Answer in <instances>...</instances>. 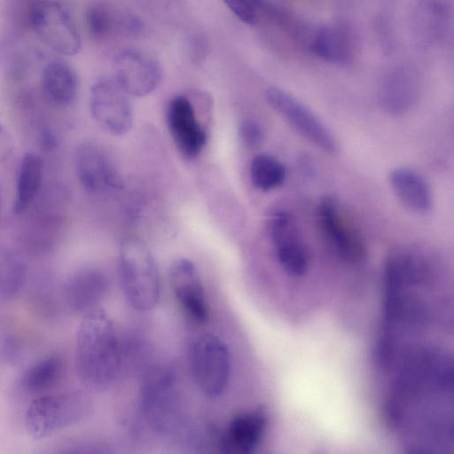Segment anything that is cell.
Wrapping results in <instances>:
<instances>
[{
    "label": "cell",
    "instance_id": "1",
    "mask_svg": "<svg viewBox=\"0 0 454 454\" xmlns=\"http://www.w3.org/2000/svg\"><path fill=\"white\" fill-rule=\"evenodd\" d=\"M82 316L74 345L75 373L85 388L104 390L114 382L120 367L115 326L100 308Z\"/></svg>",
    "mask_w": 454,
    "mask_h": 454
},
{
    "label": "cell",
    "instance_id": "2",
    "mask_svg": "<svg viewBox=\"0 0 454 454\" xmlns=\"http://www.w3.org/2000/svg\"><path fill=\"white\" fill-rule=\"evenodd\" d=\"M119 272L129 304L137 311L152 309L160 296V277L155 261L137 238L122 239L119 249Z\"/></svg>",
    "mask_w": 454,
    "mask_h": 454
},
{
    "label": "cell",
    "instance_id": "3",
    "mask_svg": "<svg viewBox=\"0 0 454 454\" xmlns=\"http://www.w3.org/2000/svg\"><path fill=\"white\" fill-rule=\"evenodd\" d=\"M93 407L92 399L83 391L43 395L27 407L25 428L32 439L42 440L83 421Z\"/></svg>",
    "mask_w": 454,
    "mask_h": 454
},
{
    "label": "cell",
    "instance_id": "4",
    "mask_svg": "<svg viewBox=\"0 0 454 454\" xmlns=\"http://www.w3.org/2000/svg\"><path fill=\"white\" fill-rule=\"evenodd\" d=\"M191 367L193 380L204 395L209 397L221 395L230 379L231 360L227 345L214 333L201 334L192 347Z\"/></svg>",
    "mask_w": 454,
    "mask_h": 454
},
{
    "label": "cell",
    "instance_id": "5",
    "mask_svg": "<svg viewBox=\"0 0 454 454\" xmlns=\"http://www.w3.org/2000/svg\"><path fill=\"white\" fill-rule=\"evenodd\" d=\"M30 21L38 37L54 51L66 56L79 53L82 41L68 12L57 0H35Z\"/></svg>",
    "mask_w": 454,
    "mask_h": 454
},
{
    "label": "cell",
    "instance_id": "6",
    "mask_svg": "<svg viewBox=\"0 0 454 454\" xmlns=\"http://www.w3.org/2000/svg\"><path fill=\"white\" fill-rule=\"evenodd\" d=\"M142 407L157 431L170 432L177 427L181 406L176 378L170 370L159 368L147 377L142 390Z\"/></svg>",
    "mask_w": 454,
    "mask_h": 454
},
{
    "label": "cell",
    "instance_id": "7",
    "mask_svg": "<svg viewBox=\"0 0 454 454\" xmlns=\"http://www.w3.org/2000/svg\"><path fill=\"white\" fill-rule=\"evenodd\" d=\"M265 98L289 124L317 147L331 154L338 152V143L331 131L296 98L276 86L266 88Z\"/></svg>",
    "mask_w": 454,
    "mask_h": 454
},
{
    "label": "cell",
    "instance_id": "8",
    "mask_svg": "<svg viewBox=\"0 0 454 454\" xmlns=\"http://www.w3.org/2000/svg\"><path fill=\"white\" fill-rule=\"evenodd\" d=\"M128 95L112 78H102L90 88V108L97 123L113 135H123L132 126V109Z\"/></svg>",
    "mask_w": 454,
    "mask_h": 454
},
{
    "label": "cell",
    "instance_id": "9",
    "mask_svg": "<svg viewBox=\"0 0 454 454\" xmlns=\"http://www.w3.org/2000/svg\"><path fill=\"white\" fill-rule=\"evenodd\" d=\"M114 79L129 96L144 97L153 91L162 77L157 60L140 51L123 50L113 61Z\"/></svg>",
    "mask_w": 454,
    "mask_h": 454
},
{
    "label": "cell",
    "instance_id": "10",
    "mask_svg": "<svg viewBox=\"0 0 454 454\" xmlns=\"http://www.w3.org/2000/svg\"><path fill=\"white\" fill-rule=\"evenodd\" d=\"M270 233L282 268L291 275H303L309 254L295 218L286 211L275 212L270 217Z\"/></svg>",
    "mask_w": 454,
    "mask_h": 454
},
{
    "label": "cell",
    "instance_id": "11",
    "mask_svg": "<svg viewBox=\"0 0 454 454\" xmlns=\"http://www.w3.org/2000/svg\"><path fill=\"white\" fill-rule=\"evenodd\" d=\"M318 217L325 237L341 257L348 262H358L364 257L365 245L361 233L333 197L326 196L321 200Z\"/></svg>",
    "mask_w": 454,
    "mask_h": 454
},
{
    "label": "cell",
    "instance_id": "12",
    "mask_svg": "<svg viewBox=\"0 0 454 454\" xmlns=\"http://www.w3.org/2000/svg\"><path fill=\"white\" fill-rule=\"evenodd\" d=\"M167 123L179 153L185 159L196 158L206 145L207 136L187 98L177 96L169 101Z\"/></svg>",
    "mask_w": 454,
    "mask_h": 454
},
{
    "label": "cell",
    "instance_id": "13",
    "mask_svg": "<svg viewBox=\"0 0 454 454\" xmlns=\"http://www.w3.org/2000/svg\"><path fill=\"white\" fill-rule=\"evenodd\" d=\"M75 174L82 187L90 193H106L117 187V176L110 159L96 144L83 142L74 154Z\"/></svg>",
    "mask_w": 454,
    "mask_h": 454
},
{
    "label": "cell",
    "instance_id": "14",
    "mask_svg": "<svg viewBox=\"0 0 454 454\" xmlns=\"http://www.w3.org/2000/svg\"><path fill=\"white\" fill-rule=\"evenodd\" d=\"M168 278L174 295L184 312L198 323L207 321L206 296L194 264L184 258L175 260L169 267Z\"/></svg>",
    "mask_w": 454,
    "mask_h": 454
},
{
    "label": "cell",
    "instance_id": "15",
    "mask_svg": "<svg viewBox=\"0 0 454 454\" xmlns=\"http://www.w3.org/2000/svg\"><path fill=\"white\" fill-rule=\"evenodd\" d=\"M108 289V278L104 272L95 268H84L72 273L66 279L62 298L71 312L83 315L98 308Z\"/></svg>",
    "mask_w": 454,
    "mask_h": 454
},
{
    "label": "cell",
    "instance_id": "16",
    "mask_svg": "<svg viewBox=\"0 0 454 454\" xmlns=\"http://www.w3.org/2000/svg\"><path fill=\"white\" fill-rule=\"evenodd\" d=\"M267 417L261 410L240 413L229 423L222 439L224 452H252L262 440L267 428Z\"/></svg>",
    "mask_w": 454,
    "mask_h": 454
},
{
    "label": "cell",
    "instance_id": "17",
    "mask_svg": "<svg viewBox=\"0 0 454 454\" xmlns=\"http://www.w3.org/2000/svg\"><path fill=\"white\" fill-rule=\"evenodd\" d=\"M388 180L395 194L407 208L419 214L431 210L432 192L419 172L407 167L395 168L389 173Z\"/></svg>",
    "mask_w": 454,
    "mask_h": 454
},
{
    "label": "cell",
    "instance_id": "18",
    "mask_svg": "<svg viewBox=\"0 0 454 454\" xmlns=\"http://www.w3.org/2000/svg\"><path fill=\"white\" fill-rule=\"evenodd\" d=\"M419 82L415 74L404 68L389 72L382 80L380 99L382 107L392 114H402L416 102Z\"/></svg>",
    "mask_w": 454,
    "mask_h": 454
},
{
    "label": "cell",
    "instance_id": "19",
    "mask_svg": "<svg viewBox=\"0 0 454 454\" xmlns=\"http://www.w3.org/2000/svg\"><path fill=\"white\" fill-rule=\"evenodd\" d=\"M42 90L46 98L56 106L71 104L77 93L78 81L73 68L67 63L54 60L48 63L41 76Z\"/></svg>",
    "mask_w": 454,
    "mask_h": 454
},
{
    "label": "cell",
    "instance_id": "20",
    "mask_svg": "<svg viewBox=\"0 0 454 454\" xmlns=\"http://www.w3.org/2000/svg\"><path fill=\"white\" fill-rule=\"evenodd\" d=\"M310 49L316 56L332 64L344 65L353 57L350 36L336 26L318 29L312 37Z\"/></svg>",
    "mask_w": 454,
    "mask_h": 454
},
{
    "label": "cell",
    "instance_id": "21",
    "mask_svg": "<svg viewBox=\"0 0 454 454\" xmlns=\"http://www.w3.org/2000/svg\"><path fill=\"white\" fill-rule=\"evenodd\" d=\"M43 177V162L41 158L32 153L23 157L19 175L13 211L15 214L23 213L31 204L41 186Z\"/></svg>",
    "mask_w": 454,
    "mask_h": 454
},
{
    "label": "cell",
    "instance_id": "22",
    "mask_svg": "<svg viewBox=\"0 0 454 454\" xmlns=\"http://www.w3.org/2000/svg\"><path fill=\"white\" fill-rule=\"evenodd\" d=\"M63 361L59 356H49L30 365L22 374L20 386L29 394H42L60 380Z\"/></svg>",
    "mask_w": 454,
    "mask_h": 454
},
{
    "label": "cell",
    "instance_id": "23",
    "mask_svg": "<svg viewBox=\"0 0 454 454\" xmlns=\"http://www.w3.org/2000/svg\"><path fill=\"white\" fill-rule=\"evenodd\" d=\"M286 177L285 165L270 154H258L251 161V182L260 191L269 192L281 186Z\"/></svg>",
    "mask_w": 454,
    "mask_h": 454
},
{
    "label": "cell",
    "instance_id": "24",
    "mask_svg": "<svg viewBox=\"0 0 454 454\" xmlns=\"http://www.w3.org/2000/svg\"><path fill=\"white\" fill-rule=\"evenodd\" d=\"M26 284L24 266L16 261L5 262L0 265V299L17 298Z\"/></svg>",
    "mask_w": 454,
    "mask_h": 454
},
{
    "label": "cell",
    "instance_id": "25",
    "mask_svg": "<svg viewBox=\"0 0 454 454\" xmlns=\"http://www.w3.org/2000/svg\"><path fill=\"white\" fill-rule=\"evenodd\" d=\"M115 22L112 13L102 5L89 8L86 13V24L90 33L96 38L107 36L114 29Z\"/></svg>",
    "mask_w": 454,
    "mask_h": 454
},
{
    "label": "cell",
    "instance_id": "26",
    "mask_svg": "<svg viewBox=\"0 0 454 454\" xmlns=\"http://www.w3.org/2000/svg\"><path fill=\"white\" fill-rule=\"evenodd\" d=\"M23 345L19 337L9 331L0 332V359L10 364L20 362L23 356Z\"/></svg>",
    "mask_w": 454,
    "mask_h": 454
},
{
    "label": "cell",
    "instance_id": "27",
    "mask_svg": "<svg viewBox=\"0 0 454 454\" xmlns=\"http://www.w3.org/2000/svg\"><path fill=\"white\" fill-rule=\"evenodd\" d=\"M229 10L243 23L253 25L258 20L255 0H223Z\"/></svg>",
    "mask_w": 454,
    "mask_h": 454
},
{
    "label": "cell",
    "instance_id": "28",
    "mask_svg": "<svg viewBox=\"0 0 454 454\" xmlns=\"http://www.w3.org/2000/svg\"><path fill=\"white\" fill-rule=\"evenodd\" d=\"M239 131L242 141L249 147H255L262 141V129L260 125L254 121H244L240 124Z\"/></svg>",
    "mask_w": 454,
    "mask_h": 454
},
{
    "label": "cell",
    "instance_id": "29",
    "mask_svg": "<svg viewBox=\"0 0 454 454\" xmlns=\"http://www.w3.org/2000/svg\"><path fill=\"white\" fill-rule=\"evenodd\" d=\"M13 142L11 134L0 123V163L4 162L12 153Z\"/></svg>",
    "mask_w": 454,
    "mask_h": 454
},
{
    "label": "cell",
    "instance_id": "30",
    "mask_svg": "<svg viewBox=\"0 0 454 454\" xmlns=\"http://www.w3.org/2000/svg\"><path fill=\"white\" fill-rule=\"evenodd\" d=\"M41 145L45 151H52L57 145V139L53 132L49 129L42 131Z\"/></svg>",
    "mask_w": 454,
    "mask_h": 454
}]
</instances>
